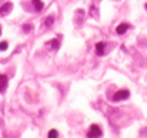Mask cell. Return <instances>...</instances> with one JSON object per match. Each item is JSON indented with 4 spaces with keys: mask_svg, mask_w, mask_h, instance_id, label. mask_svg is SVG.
Segmentation results:
<instances>
[{
    "mask_svg": "<svg viewBox=\"0 0 147 138\" xmlns=\"http://www.w3.org/2000/svg\"><path fill=\"white\" fill-rule=\"evenodd\" d=\"M129 97H130V91L126 90V88H123V90H119V91L113 95V101H114V102L123 101V100H127Z\"/></svg>",
    "mask_w": 147,
    "mask_h": 138,
    "instance_id": "cell-1",
    "label": "cell"
},
{
    "mask_svg": "<svg viewBox=\"0 0 147 138\" xmlns=\"http://www.w3.org/2000/svg\"><path fill=\"white\" fill-rule=\"evenodd\" d=\"M87 135H89V137H101V128H100L98 125H96V124H93V125L90 127Z\"/></svg>",
    "mask_w": 147,
    "mask_h": 138,
    "instance_id": "cell-2",
    "label": "cell"
},
{
    "mask_svg": "<svg viewBox=\"0 0 147 138\" xmlns=\"http://www.w3.org/2000/svg\"><path fill=\"white\" fill-rule=\"evenodd\" d=\"M11 9H13V4H11L10 1H7V3H4V4L0 7V14H1V16H6V14H9V13L11 11Z\"/></svg>",
    "mask_w": 147,
    "mask_h": 138,
    "instance_id": "cell-3",
    "label": "cell"
},
{
    "mask_svg": "<svg viewBox=\"0 0 147 138\" xmlns=\"http://www.w3.org/2000/svg\"><path fill=\"white\" fill-rule=\"evenodd\" d=\"M7 76H4V74H0V94L1 92H4L6 90V87H7Z\"/></svg>",
    "mask_w": 147,
    "mask_h": 138,
    "instance_id": "cell-4",
    "label": "cell"
},
{
    "mask_svg": "<svg viewBox=\"0 0 147 138\" xmlns=\"http://www.w3.org/2000/svg\"><path fill=\"white\" fill-rule=\"evenodd\" d=\"M129 29H130V24H127V23H121V24L117 26L116 31H117V34H124Z\"/></svg>",
    "mask_w": 147,
    "mask_h": 138,
    "instance_id": "cell-5",
    "label": "cell"
},
{
    "mask_svg": "<svg viewBox=\"0 0 147 138\" xmlns=\"http://www.w3.org/2000/svg\"><path fill=\"white\" fill-rule=\"evenodd\" d=\"M104 47H106L104 42H100V43L96 44V54L97 56H104Z\"/></svg>",
    "mask_w": 147,
    "mask_h": 138,
    "instance_id": "cell-6",
    "label": "cell"
},
{
    "mask_svg": "<svg viewBox=\"0 0 147 138\" xmlns=\"http://www.w3.org/2000/svg\"><path fill=\"white\" fill-rule=\"evenodd\" d=\"M32 3H33L36 11H42V10H43V3H42V0H32Z\"/></svg>",
    "mask_w": 147,
    "mask_h": 138,
    "instance_id": "cell-7",
    "label": "cell"
},
{
    "mask_svg": "<svg viewBox=\"0 0 147 138\" xmlns=\"http://www.w3.org/2000/svg\"><path fill=\"white\" fill-rule=\"evenodd\" d=\"M46 46L50 47L51 50H57L60 44H59V40H50V42H47V43H46Z\"/></svg>",
    "mask_w": 147,
    "mask_h": 138,
    "instance_id": "cell-8",
    "label": "cell"
},
{
    "mask_svg": "<svg viewBox=\"0 0 147 138\" xmlns=\"http://www.w3.org/2000/svg\"><path fill=\"white\" fill-rule=\"evenodd\" d=\"M53 23H54V16H49V17H46V20H45L43 26H45V27H50Z\"/></svg>",
    "mask_w": 147,
    "mask_h": 138,
    "instance_id": "cell-9",
    "label": "cell"
},
{
    "mask_svg": "<svg viewBox=\"0 0 147 138\" xmlns=\"http://www.w3.org/2000/svg\"><path fill=\"white\" fill-rule=\"evenodd\" d=\"M7 47H9L7 42H1V43H0V51H4V50H7Z\"/></svg>",
    "mask_w": 147,
    "mask_h": 138,
    "instance_id": "cell-10",
    "label": "cell"
},
{
    "mask_svg": "<svg viewBox=\"0 0 147 138\" xmlns=\"http://www.w3.org/2000/svg\"><path fill=\"white\" fill-rule=\"evenodd\" d=\"M90 14H92V16H94V17H98V16H97V9H96V6H92Z\"/></svg>",
    "mask_w": 147,
    "mask_h": 138,
    "instance_id": "cell-11",
    "label": "cell"
},
{
    "mask_svg": "<svg viewBox=\"0 0 147 138\" xmlns=\"http://www.w3.org/2000/svg\"><path fill=\"white\" fill-rule=\"evenodd\" d=\"M23 30H24V33H29L32 30V24H24L23 26Z\"/></svg>",
    "mask_w": 147,
    "mask_h": 138,
    "instance_id": "cell-12",
    "label": "cell"
},
{
    "mask_svg": "<svg viewBox=\"0 0 147 138\" xmlns=\"http://www.w3.org/2000/svg\"><path fill=\"white\" fill-rule=\"evenodd\" d=\"M53 137L54 138L57 137V131H56V130H51V131L49 133V138H53Z\"/></svg>",
    "mask_w": 147,
    "mask_h": 138,
    "instance_id": "cell-13",
    "label": "cell"
},
{
    "mask_svg": "<svg viewBox=\"0 0 147 138\" xmlns=\"http://www.w3.org/2000/svg\"><path fill=\"white\" fill-rule=\"evenodd\" d=\"M146 10H147V3H146Z\"/></svg>",
    "mask_w": 147,
    "mask_h": 138,
    "instance_id": "cell-14",
    "label": "cell"
},
{
    "mask_svg": "<svg viewBox=\"0 0 147 138\" xmlns=\"http://www.w3.org/2000/svg\"><path fill=\"white\" fill-rule=\"evenodd\" d=\"M0 33H1V27H0Z\"/></svg>",
    "mask_w": 147,
    "mask_h": 138,
    "instance_id": "cell-15",
    "label": "cell"
}]
</instances>
